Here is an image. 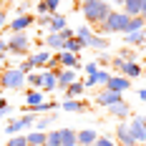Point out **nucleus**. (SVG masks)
I'll use <instances>...</instances> for the list:
<instances>
[{"mask_svg":"<svg viewBox=\"0 0 146 146\" xmlns=\"http://www.w3.org/2000/svg\"><path fill=\"white\" fill-rule=\"evenodd\" d=\"M113 8H111V3H93V0H83V5H81V13L86 18L88 23H93V25H101L103 20L108 18Z\"/></svg>","mask_w":146,"mask_h":146,"instance_id":"nucleus-1","label":"nucleus"},{"mask_svg":"<svg viewBox=\"0 0 146 146\" xmlns=\"http://www.w3.org/2000/svg\"><path fill=\"white\" fill-rule=\"evenodd\" d=\"M126 25H129V15L123 13V10H111L108 18L103 20L101 25H98V33L101 35H113V33H126Z\"/></svg>","mask_w":146,"mask_h":146,"instance_id":"nucleus-2","label":"nucleus"},{"mask_svg":"<svg viewBox=\"0 0 146 146\" xmlns=\"http://www.w3.org/2000/svg\"><path fill=\"white\" fill-rule=\"evenodd\" d=\"M0 86L10 88V91H23L25 88V73L18 66H5V71L0 73Z\"/></svg>","mask_w":146,"mask_h":146,"instance_id":"nucleus-3","label":"nucleus"},{"mask_svg":"<svg viewBox=\"0 0 146 146\" xmlns=\"http://www.w3.org/2000/svg\"><path fill=\"white\" fill-rule=\"evenodd\" d=\"M8 56H20V58H28L30 56V35L25 33H10L8 38Z\"/></svg>","mask_w":146,"mask_h":146,"instance_id":"nucleus-4","label":"nucleus"},{"mask_svg":"<svg viewBox=\"0 0 146 146\" xmlns=\"http://www.w3.org/2000/svg\"><path fill=\"white\" fill-rule=\"evenodd\" d=\"M123 101V93H116V91H108V88H101L98 93H96V103L103 106V108H108V106H113V103Z\"/></svg>","mask_w":146,"mask_h":146,"instance_id":"nucleus-5","label":"nucleus"},{"mask_svg":"<svg viewBox=\"0 0 146 146\" xmlns=\"http://www.w3.org/2000/svg\"><path fill=\"white\" fill-rule=\"evenodd\" d=\"M30 25H35V15L25 13V15H15L13 23H10L8 28H10V33H25Z\"/></svg>","mask_w":146,"mask_h":146,"instance_id":"nucleus-6","label":"nucleus"},{"mask_svg":"<svg viewBox=\"0 0 146 146\" xmlns=\"http://www.w3.org/2000/svg\"><path fill=\"white\" fill-rule=\"evenodd\" d=\"M116 146H136V141H133V136H131V131H129V123L126 121H121L116 126Z\"/></svg>","mask_w":146,"mask_h":146,"instance_id":"nucleus-7","label":"nucleus"},{"mask_svg":"<svg viewBox=\"0 0 146 146\" xmlns=\"http://www.w3.org/2000/svg\"><path fill=\"white\" fill-rule=\"evenodd\" d=\"M103 88L116 91V93H126V91L131 88V81H129L126 76H121V73H118V76H111V78H108V83H106Z\"/></svg>","mask_w":146,"mask_h":146,"instance_id":"nucleus-8","label":"nucleus"},{"mask_svg":"<svg viewBox=\"0 0 146 146\" xmlns=\"http://www.w3.org/2000/svg\"><path fill=\"white\" fill-rule=\"evenodd\" d=\"M43 101H48L45 98V91H40V88H28L25 91V108L28 111H33L35 106H40Z\"/></svg>","mask_w":146,"mask_h":146,"instance_id":"nucleus-9","label":"nucleus"},{"mask_svg":"<svg viewBox=\"0 0 146 146\" xmlns=\"http://www.w3.org/2000/svg\"><path fill=\"white\" fill-rule=\"evenodd\" d=\"M129 131H131V136H133V141L136 144H146V129H144V116H136L129 123Z\"/></svg>","mask_w":146,"mask_h":146,"instance_id":"nucleus-10","label":"nucleus"},{"mask_svg":"<svg viewBox=\"0 0 146 146\" xmlns=\"http://www.w3.org/2000/svg\"><path fill=\"white\" fill-rule=\"evenodd\" d=\"M121 76H126V78H129V81H136V78H141V76H144V68H141V66H139V60H126V63H123V66H121Z\"/></svg>","mask_w":146,"mask_h":146,"instance_id":"nucleus-11","label":"nucleus"},{"mask_svg":"<svg viewBox=\"0 0 146 146\" xmlns=\"http://www.w3.org/2000/svg\"><path fill=\"white\" fill-rule=\"evenodd\" d=\"M50 56H53V53H50L48 48H43V50H38V53H30L28 60L33 63V68H35V71H45V66H48Z\"/></svg>","mask_w":146,"mask_h":146,"instance_id":"nucleus-12","label":"nucleus"},{"mask_svg":"<svg viewBox=\"0 0 146 146\" xmlns=\"http://www.w3.org/2000/svg\"><path fill=\"white\" fill-rule=\"evenodd\" d=\"M108 116L118 118V121H126V118L131 116V106H129V101H118V103H113V106H108Z\"/></svg>","mask_w":146,"mask_h":146,"instance_id":"nucleus-13","label":"nucleus"},{"mask_svg":"<svg viewBox=\"0 0 146 146\" xmlns=\"http://www.w3.org/2000/svg\"><path fill=\"white\" fill-rule=\"evenodd\" d=\"M76 81H78V71H73V68H60L58 71V91H66Z\"/></svg>","mask_w":146,"mask_h":146,"instance_id":"nucleus-14","label":"nucleus"},{"mask_svg":"<svg viewBox=\"0 0 146 146\" xmlns=\"http://www.w3.org/2000/svg\"><path fill=\"white\" fill-rule=\"evenodd\" d=\"M58 60H60V68H73V71H81V60L76 53H68V50H60L58 53Z\"/></svg>","mask_w":146,"mask_h":146,"instance_id":"nucleus-15","label":"nucleus"},{"mask_svg":"<svg viewBox=\"0 0 146 146\" xmlns=\"http://www.w3.org/2000/svg\"><path fill=\"white\" fill-rule=\"evenodd\" d=\"M86 48H93V50H108V48H111V40H108V35L93 33V35L86 40Z\"/></svg>","mask_w":146,"mask_h":146,"instance_id":"nucleus-16","label":"nucleus"},{"mask_svg":"<svg viewBox=\"0 0 146 146\" xmlns=\"http://www.w3.org/2000/svg\"><path fill=\"white\" fill-rule=\"evenodd\" d=\"M40 76H43V91L45 93H50V91H58V71H40Z\"/></svg>","mask_w":146,"mask_h":146,"instance_id":"nucleus-17","label":"nucleus"},{"mask_svg":"<svg viewBox=\"0 0 146 146\" xmlns=\"http://www.w3.org/2000/svg\"><path fill=\"white\" fill-rule=\"evenodd\" d=\"M146 43V28L144 30H136V33H123V45L129 48H139V45Z\"/></svg>","mask_w":146,"mask_h":146,"instance_id":"nucleus-18","label":"nucleus"},{"mask_svg":"<svg viewBox=\"0 0 146 146\" xmlns=\"http://www.w3.org/2000/svg\"><path fill=\"white\" fill-rule=\"evenodd\" d=\"M60 108H63L66 113H83V111H86V103L81 101V98H63Z\"/></svg>","mask_w":146,"mask_h":146,"instance_id":"nucleus-19","label":"nucleus"},{"mask_svg":"<svg viewBox=\"0 0 146 146\" xmlns=\"http://www.w3.org/2000/svg\"><path fill=\"white\" fill-rule=\"evenodd\" d=\"M98 136H101V133L96 131V129H91V126H88V129H81V131H78V144L81 146H93Z\"/></svg>","mask_w":146,"mask_h":146,"instance_id":"nucleus-20","label":"nucleus"},{"mask_svg":"<svg viewBox=\"0 0 146 146\" xmlns=\"http://www.w3.org/2000/svg\"><path fill=\"white\" fill-rule=\"evenodd\" d=\"M63 43H66V40L60 38V33H48V35H45V48H48L50 53H60V50H63Z\"/></svg>","mask_w":146,"mask_h":146,"instance_id":"nucleus-21","label":"nucleus"},{"mask_svg":"<svg viewBox=\"0 0 146 146\" xmlns=\"http://www.w3.org/2000/svg\"><path fill=\"white\" fill-rule=\"evenodd\" d=\"M63 28H68V18L60 13H53L50 15V23H48V33H60Z\"/></svg>","mask_w":146,"mask_h":146,"instance_id":"nucleus-22","label":"nucleus"},{"mask_svg":"<svg viewBox=\"0 0 146 146\" xmlns=\"http://www.w3.org/2000/svg\"><path fill=\"white\" fill-rule=\"evenodd\" d=\"M60 146H78V131L76 129H60Z\"/></svg>","mask_w":146,"mask_h":146,"instance_id":"nucleus-23","label":"nucleus"},{"mask_svg":"<svg viewBox=\"0 0 146 146\" xmlns=\"http://www.w3.org/2000/svg\"><path fill=\"white\" fill-rule=\"evenodd\" d=\"M141 5H144V0H123V13L129 15V18H136V15H141Z\"/></svg>","mask_w":146,"mask_h":146,"instance_id":"nucleus-24","label":"nucleus"},{"mask_svg":"<svg viewBox=\"0 0 146 146\" xmlns=\"http://www.w3.org/2000/svg\"><path fill=\"white\" fill-rule=\"evenodd\" d=\"M83 93H86V86H83V81H81V78L66 88V98H81Z\"/></svg>","mask_w":146,"mask_h":146,"instance_id":"nucleus-25","label":"nucleus"},{"mask_svg":"<svg viewBox=\"0 0 146 146\" xmlns=\"http://www.w3.org/2000/svg\"><path fill=\"white\" fill-rule=\"evenodd\" d=\"M25 141H28V146H45V131H28L25 133Z\"/></svg>","mask_w":146,"mask_h":146,"instance_id":"nucleus-26","label":"nucleus"},{"mask_svg":"<svg viewBox=\"0 0 146 146\" xmlns=\"http://www.w3.org/2000/svg\"><path fill=\"white\" fill-rule=\"evenodd\" d=\"M53 121H56V111L53 113H48V116H40V118H35V131H48V126H53Z\"/></svg>","mask_w":146,"mask_h":146,"instance_id":"nucleus-27","label":"nucleus"},{"mask_svg":"<svg viewBox=\"0 0 146 146\" xmlns=\"http://www.w3.org/2000/svg\"><path fill=\"white\" fill-rule=\"evenodd\" d=\"M23 129H25L23 118H15V121H8V126H5V133H8V139H10V136H18V133H23Z\"/></svg>","mask_w":146,"mask_h":146,"instance_id":"nucleus-28","label":"nucleus"},{"mask_svg":"<svg viewBox=\"0 0 146 146\" xmlns=\"http://www.w3.org/2000/svg\"><path fill=\"white\" fill-rule=\"evenodd\" d=\"M83 48H86V45H83V40H78L76 35H73V38H68V40L63 43V50H68V53H76V56H78Z\"/></svg>","mask_w":146,"mask_h":146,"instance_id":"nucleus-29","label":"nucleus"},{"mask_svg":"<svg viewBox=\"0 0 146 146\" xmlns=\"http://www.w3.org/2000/svg\"><path fill=\"white\" fill-rule=\"evenodd\" d=\"M45 146H60V129H48L45 131Z\"/></svg>","mask_w":146,"mask_h":146,"instance_id":"nucleus-30","label":"nucleus"},{"mask_svg":"<svg viewBox=\"0 0 146 146\" xmlns=\"http://www.w3.org/2000/svg\"><path fill=\"white\" fill-rule=\"evenodd\" d=\"M25 83H28L30 88H40V86H43V76H40V71L28 73V76H25ZM40 91H43V88H40Z\"/></svg>","mask_w":146,"mask_h":146,"instance_id":"nucleus-31","label":"nucleus"},{"mask_svg":"<svg viewBox=\"0 0 146 146\" xmlns=\"http://www.w3.org/2000/svg\"><path fill=\"white\" fill-rule=\"evenodd\" d=\"M91 35H93V28H91V25H78V28H76V38L83 40V45H86V40Z\"/></svg>","mask_w":146,"mask_h":146,"instance_id":"nucleus-32","label":"nucleus"},{"mask_svg":"<svg viewBox=\"0 0 146 146\" xmlns=\"http://www.w3.org/2000/svg\"><path fill=\"white\" fill-rule=\"evenodd\" d=\"M111 76H113V73L108 71V68H98V73H96V76H93V78H96V86H106V83H108V78H111Z\"/></svg>","mask_w":146,"mask_h":146,"instance_id":"nucleus-33","label":"nucleus"},{"mask_svg":"<svg viewBox=\"0 0 146 146\" xmlns=\"http://www.w3.org/2000/svg\"><path fill=\"white\" fill-rule=\"evenodd\" d=\"M116 56H118V58H123V60H136V50H133V48H129V45H123Z\"/></svg>","mask_w":146,"mask_h":146,"instance_id":"nucleus-34","label":"nucleus"},{"mask_svg":"<svg viewBox=\"0 0 146 146\" xmlns=\"http://www.w3.org/2000/svg\"><path fill=\"white\" fill-rule=\"evenodd\" d=\"M8 146H28V141H25V133L10 136V139H8Z\"/></svg>","mask_w":146,"mask_h":146,"instance_id":"nucleus-35","label":"nucleus"},{"mask_svg":"<svg viewBox=\"0 0 146 146\" xmlns=\"http://www.w3.org/2000/svg\"><path fill=\"white\" fill-rule=\"evenodd\" d=\"M111 58H113V56H111L108 50H98V58H96V63H98V66H108V63H111Z\"/></svg>","mask_w":146,"mask_h":146,"instance_id":"nucleus-36","label":"nucleus"},{"mask_svg":"<svg viewBox=\"0 0 146 146\" xmlns=\"http://www.w3.org/2000/svg\"><path fill=\"white\" fill-rule=\"evenodd\" d=\"M98 68H101V66H98L96 60H91V63H86V66H83V71H86V76H96V73H98Z\"/></svg>","mask_w":146,"mask_h":146,"instance_id":"nucleus-37","label":"nucleus"},{"mask_svg":"<svg viewBox=\"0 0 146 146\" xmlns=\"http://www.w3.org/2000/svg\"><path fill=\"white\" fill-rule=\"evenodd\" d=\"M93 146H116V141H113L111 136H98V139H96V144H93Z\"/></svg>","mask_w":146,"mask_h":146,"instance_id":"nucleus-38","label":"nucleus"},{"mask_svg":"<svg viewBox=\"0 0 146 146\" xmlns=\"http://www.w3.org/2000/svg\"><path fill=\"white\" fill-rule=\"evenodd\" d=\"M18 68H20V71L25 73V76H28V73H33V71H35V68H33V63H30L28 58H23V60H20V66H18Z\"/></svg>","mask_w":146,"mask_h":146,"instance_id":"nucleus-39","label":"nucleus"},{"mask_svg":"<svg viewBox=\"0 0 146 146\" xmlns=\"http://www.w3.org/2000/svg\"><path fill=\"white\" fill-rule=\"evenodd\" d=\"M35 13H38V15H50V13H48L45 0H38V3H35Z\"/></svg>","mask_w":146,"mask_h":146,"instance_id":"nucleus-40","label":"nucleus"},{"mask_svg":"<svg viewBox=\"0 0 146 146\" xmlns=\"http://www.w3.org/2000/svg\"><path fill=\"white\" fill-rule=\"evenodd\" d=\"M5 58H8V40L0 38V63H5Z\"/></svg>","mask_w":146,"mask_h":146,"instance_id":"nucleus-41","label":"nucleus"},{"mask_svg":"<svg viewBox=\"0 0 146 146\" xmlns=\"http://www.w3.org/2000/svg\"><path fill=\"white\" fill-rule=\"evenodd\" d=\"M45 5H48V13L53 15V13H58V5H60V0H45Z\"/></svg>","mask_w":146,"mask_h":146,"instance_id":"nucleus-42","label":"nucleus"},{"mask_svg":"<svg viewBox=\"0 0 146 146\" xmlns=\"http://www.w3.org/2000/svg\"><path fill=\"white\" fill-rule=\"evenodd\" d=\"M73 35H76V30H73V28H63V30H60V38H63V40H68V38H73Z\"/></svg>","mask_w":146,"mask_h":146,"instance_id":"nucleus-43","label":"nucleus"},{"mask_svg":"<svg viewBox=\"0 0 146 146\" xmlns=\"http://www.w3.org/2000/svg\"><path fill=\"white\" fill-rule=\"evenodd\" d=\"M28 8H30L28 3H20V5L15 8V13H18V15H25V13H28Z\"/></svg>","mask_w":146,"mask_h":146,"instance_id":"nucleus-44","label":"nucleus"},{"mask_svg":"<svg viewBox=\"0 0 146 146\" xmlns=\"http://www.w3.org/2000/svg\"><path fill=\"white\" fill-rule=\"evenodd\" d=\"M5 23H8V13L0 8V28H5Z\"/></svg>","mask_w":146,"mask_h":146,"instance_id":"nucleus-45","label":"nucleus"},{"mask_svg":"<svg viewBox=\"0 0 146 146\" xmlns=\"http://www.w3.org/2000/svg\"><path fill=\"white\" fill-rule=\"evenodd\" d=\"M35 23H38V25H48V23H50V15H40Z\"/></svg>","mask_w":146,"mask_h":146,"instance_id":"nucleus-46","label":"nucleus"},{"mask_svg":"<svg viewBox=\"0 0 146 146\" xmlns=\"http://www.w3.org/2000/svg\"><path fill=\"white\" fill-rule=\"evenodd\" d=\"M139 98H141V101L146 103V88H139Z\"/></svg>","mask_w":146,"mask_h":146,"instance_id":"nucleus-47","label":"nucleus"},{"mask_svg":"<svg viewBox=\"0 0 146 146\" xmlns=\"http://www.w3.org/2000/svg\"><path fill=\"white\" fill-rule=\"evenodd\" d=\"M141 18L146 20V0H144V5H141Z\"/></svg>","mask_w":146,"mask_h":146,"instance_id":"nucleus-48","label":"nucleus"},{"mask_svg":"<svg viewBox=\"0 0 146 146\" xmlns=\"http://www.w3.org/2000/svg\"><path fill=\"white\" fill-rule=\"evenodd\" d=\"M111 5H121L123 8V0H111Z\"/></svg>","mask_w":146,"mask_h":146,"instance_id":"nucleus-49","label":"nucleus"},{"mask_svg":"<svg viewBox=\"0 0 146 146\" xmlns=\"http://www.w3.org/2000/svg\"><path fill=\"white\" fill-rule=\"evenodd\" d=\"M144 129H146V116H144Z\"/></svg>","mask_w":146,"mask_h":146,"instance_id":"nucleus-50","label":"nucleus"},{"mask_svg":"<svg viewBox=\"0 0 146 146\" xmlns=\"http://www.w3.org/2000/svg\"><path fill=\"white\" fill-rule=\"evenodd\" d=\"M78 146H81V144H78Z\"/></svg>","mask_w":146,"mask_h":146,"instance_id":"nucleus-51","label":"nucleus"}]
</instances>
